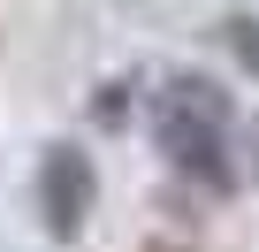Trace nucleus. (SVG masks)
I'll use <instances>...</instances> for the list:
<instances>
[{
  "mask_svg": "<svg viewBox=\"0 0 259 252\" xmlns=\"http://www.w3.org/2000/svg\"><path fill=\"white\" fill-rule=\"evenodd\" d=\"M229 122H236V107H229V92L213 84V77H168L160 92H153V138H160V153H168V168L183 176V184H198V191H229L236 184V153H229Z\"/></svg>",
  "mask_w": 259,
  "mask_h": 252,
  "instance_id": "obj_1",
  "label": "nucleus"
},
{
  "mask_svg": "<svg viewBox=\"0 0 259 252\" xmlns=\"http://www.w3.org/2000/svg\"><path fill=\"white\" fill-rule=\"evenodd\" d=\"M92 191H99V176H92L84 146H46V161H38V214H46V237H61V244L84 237Z\"/></svg>",
  "mask_w": 259,
  "mask_h": 252,
  "instance_id": "obj_2",
  "label": "nucleus"
}]
</instances>
